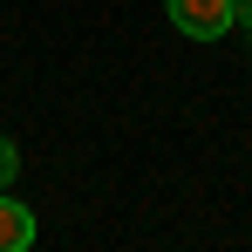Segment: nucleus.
Masks as SVG:
<instances>
[{
  "mask_svg": "<svg viewBox=\"0 0 252 252\" xmlns=\"http://www.w3.org/2000/svg\"><path fill=\"white\" fill-rule=\"evenodd\" d=\"M164 14L177 21V34H191V41L232 34V0H164Z\"/></svg>",
  "mask_w": 252,
  "mask_h": 252,
  "instance_id": "f257e3e1",
  "label": "nucleus"
},
{
  "mask_svg": "<svg viewBox=\"0 0 252 252\" xmlns=\"http://www.w3.org/2000/svg\"><path fill=\"white\" fill-rule=\"evenodd\" d=\"M28 246H34V211L0 191V252H28Z\"/></svg>",
  "mask_w": 252,
  "mask_h": 252,
  "instance_id": "f03ea898",
  "label": "nucleus"
},
{
  "mask_svg": "<svg viewBox=\"0 0 252 252\" xmlns=\"http://www.w3.org/2000/svg\"><path fill=\"white\" fill-rule=\"evenodd\" d=\"M14 170H21V150H14V136H0V191L14 184Z\"/></svg>",
  "mask_w": 252,
  "mask_h": 252,
  "instance_id": "7ed1b4c3",
  "label": "nucleus"
}]
</instances>
